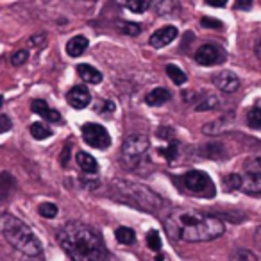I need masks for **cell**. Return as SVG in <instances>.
Here are the masks:
<instances>
[{"label": "cell", "mask_w": 261, "mask_h": 261, "mask_svg": "<svg viewBox=\"0 0 261 261\" xmlns=\"http://www.w3.org/2000/svg\"><path fill=\"white\" fill-rule=\"evenodd\" d=\"M232 125H234V113H225V115L207 122L206 125L202 127V133L207 136H218V135L227 133Z\"/></svg>", "instance_id": "obj_9"}, {"label": "cell", "mask_w": 261, "mask_h": 261, "mask_svg": "<svg viewBox=\"0 0 261 261\" xmlns=\"http://www.w3.org/2000/svg\"><path fill=\"white\" fill-rule=\"evenodd\" d=\"M77 73H79L81 79H83L84 83H88V84L102 83V73L91 65H84V63H83V65H79V66H77Z\"/></svg>", "instance_id": "obj_19"}, {"label": "cell", "mask_w": 261, "mask_h": 261, "mask_svg": "<svg viewBox=\"0 0 261 261\" xmlns=\"http://www.w3.org/2000/svg\"><path fill=\"white\" fill-rule=\"evenodd\" d=\"M58 243L72 261H106L108 247L95 227L83 222H68L58 231Z\"/></svg>", "instance_id": "obj_2"}, {"label": "cell", "mask_w": 261, "mask_h": 261, "mask_svg": "<svg viewBox=\"0 0 261 261\" xmlns=\"http://www.w3.org/2000/svg\"><path fill=\"white\" fill-rule=\"evenodd\" d=\"M27 59H29V52H27V50H16V52H13V56H11L13 66H22V65H25Z\"/></svg>", "instance_id": "obj_34"}, {"label": "cell", "mask_w": 261, "mask_h": 261, "mask_svg": "<svg viewBox=\"0 0 261 261\" xmlns=\"http://www.w3.org/2000/svg\"><path fill=\"white\" fill-rule=\"evenodd\" d=\"M29 130H31V135H33V138H36V140H47L52 136V130L40 122L33 123V125L29 127Z\"/></svg>", "instance_id": "obj_25"}, {"label": "cell", "mask_w": 261, "mask_h": 261, "mask_svg": "<svg viewBox=\"0 0 261 261\" xmlns=\"http://www.w3.org/2000/svg\"><path fill=\"white\" fill-rule=\"evenodd\" d=\"M45 41H47V36H45V34H36V36L29 38V45H31V47H36V48L41 47Z\"/></svg>", "instance_id": "obj_38"}, {"label": "cell", "mask_w": 261, "mask_h": 261, "mask_svg": "<svg viewBox=\"0 0 261 261\" xmlns=\"http://www.w3.org/2000/svg\"><path fill=\"white\" fill-rule=\"evenodd\" d=\"M125 8L133 13H143L149 6H147V0H125L123 2Z\"/></svg>", "instance_id": "obj_33"}, {"label": "cell", "mask_w": 261, "mask_h": 261, "mask_svg": "<svg viewBox=\"0 0 261 261\" xmlns=\"http://www.w3.org/2000/svg\"><path fill=\"white\" fill-rule=\"evenodd\" d=\"M165 231L170 240L200 243L220 238L225 231V225L217 215L192 210H175L165 218Z\"/></svg>", "instance_id": "obj_1"}, {"label": "cell", "mask_w": 261, "mask_h": 261, "mask_svg": "<svg viewBox=\"0 0 261 261\" xmlns=\"http://www.w3.org/2000/svg\"><path fill=\"white\" fill-rule=\"evenodd\" d=\"M31 261H33V259H31Z\"/></svg>", "instance_id": "obj_45"}, {"label": "cell", "mask_w": 261, "mask_h": 261, "mask_svg": "<svg viewBox=\"0 0 261 261\" xmlns=\"http://www.w3.org/2000/svg\"><path fill=\"white\" fill-rule=\"evenodd\" d=\"M170 98H172V95H170V91H168L167 88H154L152 91H149V93H147L145 102H147V106H152V108H156V106L167 104Z\"/></svg>", "instance_id": "obj_18"}, {"label": "cell", "mask_w": 261, "mask_h": 261, "mask_svg": "<svg viewBox=\"0 0 261 261\" xmlns=\"http://www.w3.org/2000/svg\"><path fill=\"white\" fill-rule=\"evenodd\" d=\"M66 102H68L70 108H73V109H84L90 106L91 95L86 86H81L79 84V86H73L68 90V93H66Z\"/></svg>", "instance_id": "obj_12"}, {"label": "cell", "mask_w": 261, "mask_h": 261, "mask_svg": "<svg viewBox=\"0 0 261 261\" xmlns=\"http://www.w3.org/2000/svg\"><path fill=\"white\" fill-rule=\"evenodd\" d=\"M234 8H236V9H243V11H247V9L252 8V0H236Z\"/></svg>", "instance_id": "obj_40"}, {"label": "cell", "mask_w": 261, "mask_h": 261, "mask_svg": "<svg viewBox=\"0 0 261 261\" xmlns=\"http://www.w3.org/2000/svg\"><path fill=\"white\" fill-rule=\"evenodd\" d=\"M158 136H160V138H163V140H172V138H174V133H172L170 127H161V129L158 130Z\"/></svg>", "instance_id": "obj_39"}, {"label": "cell", "mask_w": 261, "mask_h": 261, "mask_svg": "<svg viewBox=\"0 0 261 261\" xmlns=\"http://www.w3.org/2000/svg\"><path fill=\"white\" fill-rule=\"evenodd\" d=\"M240 190L249 195H259L261 193V170H245V175H242V186Z\"/></svg>", "instance_id": "obj_13"}, {"label": "cell", "mask_w": 261, "mask_h": 261, "mask_svg": "<svg viewBox=\"0 0 261 261\" xmlns=\"http://www.w3.org/2000/svg\"><path fill=\"white\" fill-rule=\"evenodd\" d=\"M109 195L116 202L127 204V206L135 207V210L145 211V213H160L165 207L163 197H160L156 192L138 182L129 181H115L109 190Z\"/></svg>", "instance_id": "obj_3"}, {"label": "cell", "mask_w": 261, "mask_h": 261, "mask_svg": "<svg viewBox=\"0 0 261 261\" xmlns=\"http://www.w3.org/2000/svg\"><path fill=\"white\" fill-rule=\"evenodd\" d=\"M81 133H83V138L86 142V145L93 147V149L104 150L111 145V135L108 133L104 125L95 122H88L81 127Z\"/></svg>", "instance_id": "obj_7"}, {"label": "cell", "mask_w": 261, "mask_h": 261, "mask_svg": "<svg viewBox=\"0 0 261 261\" xmlns=\"http://www.w3.org/2000/svg\"><path fill=\"white\" fill-rule=\"evenodd\" d=\"M177 36H179L177 27L165 25V27H161V29H158L156 33H152L149 43H150V47H154V48H163V47H167V45H170Z\"/></svg>", "instance_id": "obj_11"}, {"label": "cell", "mask_w": 261, "mask_h": 261, "mask_svg": "<svg viewBox=\"0 0 261 261\" xmlns=\"http://www.w3.org/2000/svg\"><path fill=\"white\" fill-rule=\"evenodd\" d=\"M202 156L210 158V160H220V158L225 156V150L222 143H210V145L202 147Z\"/></svg>", "instance_id": "obj_23"}, {"label": "cell", "mask_w": 261, "mask_h": 261, "mask_svg": "<svg viewBox=\"0 0 261 261\" xmlns=\"http://www.w3.org/2000/svg\"><path fill=\"white\" fill-rule=\"evenodd\" d=\"M193 58H195V61L199 63L200 66H213V65H218V63L225 61V50L218 47V45L206 43L197 48Z\"/></svg>", "instance_id": "obj_8"}, {"label": "cell", "mask_w": 261, "mask_h": 261, "mask_svg": "<svg viewBox=\"0 0 261 261\" xmlns=\"http://www.w3.org/2000/svg\"><path fill=\"white\" fill-rule=\"evenodd\" d=\"M115 238L122 245H133L136 242V232L130 227H118L115 231Z\"/></svg>", "instance_id": "obj_22"}, {"label": "cell", "mask_w": 261, "mask_h": 261, "mask_svg": "<svg viewBox=\"0 0 261 261\" xmlns=\"http://www.w3.org/2000/svg\"><path fill=\"white\" fill-rule=\"evenodd\" d=\"M2 104H4V97L0 95V108H2Z\"/></svg>", "instance_id": "obj_44"}, {"label": "cell", "mask_w": 261, "mask_h": 261, "mask_svg": "<svg viewBox=\"0 0 261 261\" xmlns=\"http://www.w3.org/2000/svg\"><path fill=\"white\" fill-rule=\"evenodd\" d=\"M95 109H97V113H100V115H104V113L106 115H109V113L115 111V104H113L111 100H102Z\"/></svg>", "instance_id": "obj_36"}, {"label": "cell", "mask_w": 261, "mask_h": 261, "mask_svg": "<svg viewBox=\"0 0 261 261\" xmlns=\"http://www.w3.org/2000/svg\"><path fill=\"white\" fill-rule=\"evenodd\" d=\"M75 160H77V165H79V168L84 172V174H90V175H95L98 172V163H97V160H95L93 156H90L88 152H77V156H75Z\"/></svg>", "instance_id": "obj_17"}, {"label": "cell", "mask_w": 261, "mask_h": 261, "mask_svg": "<svg viewBox=\"0 0 261 261\" xmlns=\"http://www.w3.org/2000/svg\"><path fill=\"white\" fill-rule=\"evenodd\" d=\"M147 6L152 8L160 16H174L181 9L177 0H147Z\"/></svg>", "instance_id": "obj_15"}, {"label": "cell", "mask_w": 261, "mask_h": 261, "mask_svg": "<svg viewBox=\"0 0 261 261\" xmlns=\"http://www.w3.org/2000/svg\"><path fill=\"white\" fill-rule=\"evenodd\" d=\"M200 23H202L204 27H207V29H222V27H224V23H222L220 20L210 18V16H204V18L200 20Z\"/></svg>", "instance_id": "obj_35"}, {"label": "cell", "mask_w": 261, "mask_h": 261, "mask_svg": "<svg viewBox=\"0 0 261 261\" xmlns=\"http://www.w3.org/2000/svg\"><path fill=\"white\" fill-rule=\"evenodd\" d=\"M9 179L8 174H2L0 175V204L6 202V197H8V193L11 192L13 185H15V181H11L9 185H6V181Z\"/></svg>", "instance_id": "obj_31"}, {"label": "cell", "mask_w": 261, "mask_h": 261, "mask_svg": "<svg viewBox=\"0 0 261 261\" xmlns=\"http://www.w3.org/2000/svg\"><path fill=\"white\" fill-rule=\"evenodd\" d=\"M145 240H147V247H149L152 252H161V236L156 229L147 232Z\"/></svg>", "instance_id": "obj_28"}, {"label": "cell", "mask_w": 261, "mask_h": 261, "mask_svg": "<svg viewBox=\"0 0 261 261\" xmlns=\"http://www.w3.org/2000/svg\"><path fill=\"white\" fill-rule=\"evenodd\" d=\"M150 142L145 135H130L122 145V160L127 167H138L145 158Z\"/></svg>", "instance_id": "obj_6"}, {"label": "cell", "mask_w": 261, "mask_h": 261, "mask_svg": "<svg viewBox=\"0 0 261 261\" xmlns=\"http://www.w3.org/2000/svg\"><path fill=\"white\" fill-rule=\"evenodd\" d=\"M177 145H179L177 140L172 138V140H168V147H163V149H160L158 152H160L161 156L168 161V163H172V161L177 158Z\"/></svg>", "instance_id": "obj_26"}, {"label": "cell", "mask_w": 261, "mask_h": 261, "mask_svg": "<svg viewBox=\"0 0 261 261\" xmlns=\"http://www.w3.org/2000/svg\"><path fill=\"white\" fill-rule=\"evenodd\" d=\"M242 186V175L240 174H227L224 177V188L227 192H234V190H240Z\"/></svg>", "instance_id": "obj_29"}, {"label": "cell", "mask_w": 261, "mask_h": 261, "mask_svg": "<svg viewBox=\"0 0 261 261\" xmlns=\"http://www.w3.org/2000/svg\"><path fill=\"white\" fill-rule=\"evenodd\" d=\"M163 259H165L163 252H156V261H163Z\"/></svg>", "instance_id": "obj_43"}, {"label": "cell", "mask_w": 261, "mask_h": 261, "mask_svg": "<svg viewBox=\"0 0 261 261\" xmlns=\"http://www.w3.org/2000/svg\"><path fill=\"white\" fill-rule=\"evenodd\" d=\"M68 160H70V145H66L65 149H63L61 156H59V161H61L63 167H66V165H68Z\"/></svg>", "instance_id": "obj_41"}, {"label": "cell", "mask_w": 261, "mask_h": 261, "mask_svg": "<svg viewBox=\"0 0 261 261\" xmlns=\"http://www.w3.org/2000/svg\"><path fill=\"white\" fill-rule=\"evenodd\" d=\"M231 261H257V256L249 249H236L231 252Z\"/></svg>", "instance_id": "obj_27"}, {"label": "cell", "mask_w": 261, "mask_h": 261, "mask_svg": "<svg viewBox=\"0 0 261 261\" xmlns=\"http://www.w3.org/2000/svg\"><path fill=\"white\" fill-rule=\"evenodd\" d=\"M0 231L4 238L15 247L16 250L23 252L29 257H38L43 254V245L33 232V229L13 215H2L0 217Z\"/></svg>", "instance_id": "obj_4"}, {"label": "cell", "mask_w": 261, "mask_h": 261, "mask_svg": "<svg viewBox=\"0 0 261 261\" xmlns=\"http://www.w3.org/2000/svg\"><path fill=\"white\" fill-rule=\"evenodd\" d=\"M38 213H40L43 218H56L58 217V206L52 202H43V204H40V207H38Z\"/></svg>", "instance_id": "obj_30"}, {"label": "cell", "mask_w": 261, "mask_h": 261, "mask_svg": "<svg viewBox=\"0 0 261 261\" xmlns=\"http://www.w3.org/2000/svg\"><path fill=\"white\" fill-rule=\"evenodd\" d=\"M192 104L195 111H211V109H217L220 106V100L217 95L204 91V93L197 95V98H192Z\"/></svg>", "instance_id": "obj_16"}, {"label": "cell", "mask_w": 261, "mask_h": 261, "mask_svg": "<svg viewBox=\"0 0 261 261\" xmlns=\"http://www.w3.org/2000/svg\"><path fill=\"white\" fill-rule=\"evenodd\" d=\"M167 75L170 77L172 83H175L177 86H181V84H185L186 81H188L186 73L182 72L179 66H175V65H167Z\"/></svg>", "instance_id": "obj_24"}, {"label": "cell", "mask_w": 261, "mask_h": 261, "mask_svg": "<svg viewBox=\"0 0 261 261\" xmlns=\"http://www.w3.org/2000/svg\"><path fill=\"white\" fill-rule=\"evenodd\" d=\"M120 31L127 36H138L142 33V27L140 23H133V22H122L120 23Z\"/></svg>", "instance_id": "obj_32"}, {"label": "cell", "mask_w": 261, "mask_h": 261, "mask_svg": "<svg viewBox=\"0 0 261 261\" xmlns=\"http://www.w3.org/2000/svg\"><path fill=\"white\" fill-rule=\"evenodd\" d=\"M13 123H11V118H9L8 115H0V135L2 133H8V130H11Z\"/></svg>", "instance_id": "obj_37"}, {"label": "cell", "mask_w": 261, "mask_h": 261, "mask_svg": "<svg viewBox=\"0 0 261 261\" xmlns=\"http://www.w3.org/2000/svg\"><path fill=\"white\" fill-rule=\"evenodd\" d=\"M88 48V40L84 36H73L72 40L66 43V54L72 58H79L81 54H84V50Z\"/></svg>", "instance_id": "obj_20"}, {"label": "cell", "mask_w": 261, "mask_h": 261, "mask_svg": "<svg viewBox=\"0 0 261 261\" xmlns=\"http://www.w3.org/2000/svg\"><path fill=\"white\" fill-rule=\"evenodd\" d=\"M31 109H33V113L40 115L43 120H47V122H61V113L50 108L43 98H34L33 104H31Z\"/></svg>", "instance_id": "obj_14"}, {"label": "cell", "mask_w": 261, "mask_h": 261, "mask_svg": "<svg viewBox=\"0 0 261 261\" xmlns=\"http://www.w3.org/2000/svg\"><path fill=\"white\" fill-rule=\"evenodd\" d=\"M174 182L185 193L193 197H202V199H213L217 188L215 182L206 172L202 170H190L186 174L179 175L174 179Z\"/></svg>", "instance_id": "obj_5"}, {"label": "cell", "mask_w": 261, "mask_h": 261, "mask_svg": "<svg viewBox=\"0 0 261 261\" xmlns=\"http://www.w3.org/2000/svg\"><path fill=\"white\" fill-rule=\"evenodd\" d=\"M204 2H206L207 6H211V8H224L229 0H204Z\"/></svg>", "instance_id": "obj_42"}, {"label": "cell", "mask_w": 261, "mask_h": 261, "mask_svg": "<svg viewBox=\"0 0 261 261\" xmlns=\"http://www.w3.org/2000/svg\"><path fill=\"white\" fill-rule=\"evenodd\" d=\"M247 123H249L250 129L257 130L261 129V106H259V100H256V104L249 109L247 113Z\"/></svg>", "instance_id": "obj_21"}, {"label": "cell", "mask_w": 261, "mask_h": 261, "mask_svg": "<svg viewBox=\"0 0 261 261\" xmlns=\"http://www.w3.org/2000/svg\"><path fill=\"white\" fill-rule=\"evenodd\" d=\"M213 84L220 91H224V93H234L240 88V79L231 70H222V72H218L213 77Z\"/></svg>", "instance_id": "obj_10"}]
</instances>
